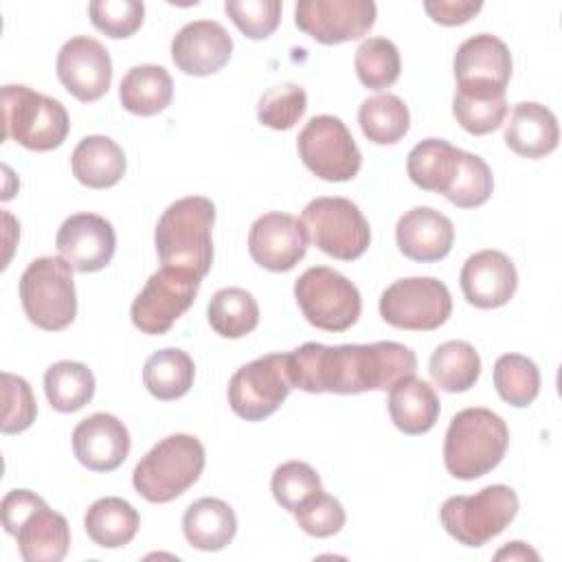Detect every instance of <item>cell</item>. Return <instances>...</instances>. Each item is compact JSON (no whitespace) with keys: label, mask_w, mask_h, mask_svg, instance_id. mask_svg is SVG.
<instances>
[{"label":"cell","mask_w":562,"mask_h":562,"mask_svg":"<svg viewBox=\"0 0 562 562\" xmlns=\"http://www.w3.org/2000/svg\"><path fill=\"white\" fill-rule=\"evenodd\" d=\"M415 351L395 340L334 347L305 342L288 353L292 386L305 393L356 395L391 391L400 380L415 375Z\"/></svg>","instance_id":"obj_1"},{"label":"cell","mask_w":562,"mask_h":562,"mask_svg":"<svg viewBox=\"0 0 562 562\" xmlns=\"http://www.w3.org/2000/svg\"><path fill=\"white\" fill-rule=\"evenodd\" d=\"M215 204L202 195L180 198L160 215L154 244L165 268H180L204 279L213 266Z\"/></svg>","instance_id":"obj_2"},{"label":"cell","mask_w":562,"mask_h":562,"mask_svg":"<svg viewBox=\"0 0 562 562\" xmlns=\"http://www.w3.org/2000/svg\"><path fill=\"white\" fill-rule=\"evenodd\" d=\"M509 428L490 408L472 406L459 411L446 430L443 463L461 481H472L492 472L505 457Z\"/></svg>","instance_id":"obj_3"},{"label":"cell","mask_w":562,"mask_h":562,"mask_svg":"<svg viewBox=\"0 0 562 562\" xmlns=\"http://www.w3.org/2000/svg\"><path fill=\"white\" fill-rule=\"evenodd\" d=\"M2 525L24 562H59L70 549L68 520L31 490H11L0 503Z\"/></svg>","instance_id":"obj_4"},{"label":"cell","mask_w":562,"mask_h":562,"mask_svg":"<svg viewBox=\"0 0 562 562\" xmlns=\"http://www.w3.org/2000/svg\"><path fill=\"white\" fill-rule=\"evenodd\" d=\"M206 463L198 437L176 432L160 439L134 468L132 485L149 503H169L182 496Z\"/></svg>","instance_id":"obj_5"},{"label":"cell","mask_w":562,"mask_h":562,"mask_svg":"<svg viewBox=\"0 0 562 562\" xmlns=\"http://www.w3.org/2000/svg\"><path fill=\"white\" fill-rule=\"evenodd\" d=\"M2 138H13L31 151L57 149L70 130L66 108L29 86L2 88Z\"/></svg>","instance_id":"obj_6"},{"label":"cell","mask_w":562,"mask_h":562,"mask_svg":"<svg viewBox=\"0 0 562 562\" xmlns=\"http://www.w3.org/2000/svg\"><path fill=\"white\" fill-rule=\"evenodd\" d=\"M20 301L26 318L46 331L66 329L77 316L72 266L61 257H37L20 277Z\"/></svg>","instance_id":"obj_7"},{"label":"cell","mask_w":562,"mask_h":562,"mask_svg":"<svg viewBox=\"0 0 562 562\" xmlns=\"http://www.w3.org/2000/svg\"><path fill=\"white\" fill-rule=\"evenodd\" d=\"M518 514V496L509 485L496 483L472 496H450L439 509L441 527L463 547H483L496 538Z\"/></svg>","instance_id":"obj_8"},{"label":"cell","mask_w":562,"mask_h":562,"mask_svg":"<svg viewBox=\"0 0 562 562\" xmlns=\"http://www.w3.org/2000/svg\"><path fill=\"white\" fill-rule=\"evenodd\" d=\"M294 299L310 325L323 331H345L360 318L358 288L329 266H312L294 281Z\"/></svg>","instance_id":"obj_9"},{"label":"cell","mask_w":562,"mask_h":562,"mask_svg":"<svg viewBox=\"0 0 562 562\" xmlns=\"http://www.w3.org/2000/svg\"><path fill=\"white\" fill-rule=\"evenodd\" d=\"M307 239L325 255L353 261L364 255L371 228L356 202L347 198H316L301 213Z\"/></svg>","instance_id":"obj_10"},{"label":"cell","mask_w":562,"mask_h":562,"mask_svg":"<svg viewBox=\"0 0 562 562\" xmlns=\"http://www.w3.org/2000/svg\"><path fill=\"white\" fill-rule=\"evenodd\" d=\"M296 149L303 165L327 182H347L362 167V154L349 127L331 114L312 116L299 132Z\"/></svg>","instance_id":"obj_11"},{"label":"cell","mask_w":562,"mask_h":562,"mask_svg":"<svg viewBox=\"0 0 562 562\" xmlns=\"http://www.w3.org/2000/svg\"><path fill=\"white\" fill-rule=\"evenodd\" d=\"M452 314V296L435 277H408L393 281L380 296L384 323L408 331L439 329Z\"/></svg>","instance_id":"obj_12"},{"label":"cell","mask_w":562,"mask_h":562,"mask_svg":"<svg viewBox=\"0 0 562 562\" xmlns=\"http://www.w3.org/2000/svg\"><path fill=\"white\" fill-rule=\"evenodd\" d=\"M288 353H266L239 367L228 382L231 411L246 422H263L292 391Z\"/></svg>","instance_id":"obj_13"},{"label":"cell","mask_w":562,"mask_h":562,"mask_svg":"<svg viewBox=\"0 0 562 562\" xmlns=\"http://www.w3.org/2000/svg\"><path fill=\"white\" fill-rule=\"evenodd\" d=\"M200 281L202 279L189 270L160 266L132 303L130 316L134 327L149 336L169 331L171 325L193 305Z\"/></svg>","instance_id":"obj_14"},{"label":"cell","mask_w":562,"mask_h":562,"mask_svg":"<svg viewBox=\"0 0 562 562\" xmlns=\"http://www.w3.org/2000/svg\"><path fill=\"white\" fill-rule=\"evenodd\" d=\"M457 92L465 97H501L512 77V53L492 33L468 37L452 61Z\"/></svg>","instance_id":"obj_15"},{"label":"cell","mask_w":562,"mask_h":562,"mask_svg":"<svg viewBox=\"0 0 562 562\" xmlns=\"http://www.w3.org/2000/svg\"><path fill=\"white\" fill-rule=\"evenodd\" d=\"M375 15L373 0H299L294 7L296 26L325 46L360 40L375 24Z\"/></svg>","instance_id":"obj_16"},{"label":"cell","mask_w":562,"mask_h":562,"mask_svg":"<svg viewBox=\"0 0 562 562\" xmlns=\"http://www.w3.org/2000/svg\"><path fill=\"white\" fill-rule=\"evenodd\" d=\"M57 79L81 103L99 101L112 83V59L108 48L88 35L64 42L57 53Z\"/></svg>","instance_id":"obj_17"},{"label":"cell","mask_w":562,"mask_h":562,"mask_svg":"<svg viewBox=\"0 0 562 562\" xmlns=\"http://www.w3.org/2000/svg\"><path fill=\"white\" fill-rule=\"evenodd\" d=\"M307 241L301 220L279 211L257 217L248 231L252 261L270 272L292 270L305 257Z\"/></svg>","instance_id":"obj_18"},{"label":"cell","mask_w":562,"mask_h":562,"mask_svg":"<svg viewBox=\"0 0 562 562\" xmlns=\"http://www.w3.org/2000/svg\"><path fill=\"white\" fill-rule=\"evenodd\" d=\"M55 246L77 272L103 270L116 250V233L112 224L97 213H75L66 217L57 231Z\"/></svg>","instance_id":"obj_19"},{"label":"cell","mask_w":562,"mask_h":562,"mask_svg":"<svg viewBox=\"0 0 562 562\" xmlns=\"http://www.w3.org/2000/svg\"><path fill=\"white\" fill-rule=\"evenodd\" d=\"M465 301L479 310H494L509 303L518 288L514 261L494 248L470 255L459 274Z\"/></svg>","instance_id":"obj_20"},{"label":"cell","mask_w":562,"mask_h":562,"mask_svg":"<svg viewBox=\"0 0 562 562\" xmlns=\"http://www.w3.org/2000/svg\"><path fill=\"white\" fill-rule=\"evenodd\" d=\"M233 53V37L215 20L184 24L171 40V59L184 75L206 77L222 70Z\"/></svg>","instance_id":"obj_21"},{"label":"cell","mask_w":562,"mask_h":562,"mask_svg":"<svg viewBox=\"0 0 562 562\" xmlns=\"http://www.w3.org/2000/svg\"><path fill=\"white\" fill-rule=\"evenodd\" d=\"M132 441L125 424L110 413H92L72 430L77 461L92 472H112L130 454Z\"/></svg>","instance_id":"obj_22"},{"label":"cell","mask_w":562,"mask_h":562,"mask_svg":"<svg viewBox=\"0 0 562 562\" xmlns=\"http://www.w3.org/2000/svg\"><path fill=\"white\" fill-rule=\"evenodd\" d=\"M395 241L404 257L419 263H432L450 252L454 226L432 206H415L397 220Z\"/></svg>","instance_id":"obj_23"},{"label":"cell","mask_w":562,"mask_h":562,"mask_svg":"<svg viewBox=\"0 0 562 562\" xmlns=\"http://www.w3.org/2000/svg\"><path fill=\"white\" fill-rule=\"evenodd\" d=\"M560 140L555 114L536 101L516 103L505 125V145L522 158H544Z\"/></svg>","instance_id":"obj_24"},{"label":"cell","mask_w":562,"mask_h":562,"mask_svg":"<svg viewBox=\"0 0 562 562\" xmlns=\"http://www.w3.org/2000/svg\"><path fill=\"white\" fill-rule=\"evenodd\" d=\"M182 533L193 549L220 551L237 533V516L228 503L204 496L191 503L182 516Z\"/></svg>","instance_id":"obj_25"},{"label":"cell","mask_w":562,"mask_h":562,"mask_svg":"<svg viewBox=\"0 0 562 562\" xmlns=\"http://www.w3.org/2000/svg\"><path fill=\"white\" fill-rule=\"evenodd\" d=\"M72 176L90 189H110L114 187L127 167L125 154L108 136L92 134L77 143L70 156Z\"/></svg>","instance_id":"obj_26"},{"label":"cell","mask_w":562,"mask_h":562,"mask_svg":"<svg viewBox=\"0 0 562 562\" xmlns=\"http://www.w3.org/2000/svg\"><path fill=\"white\" fill-rule=\"evenodd\" d=\"M441 413L439 397L435 389L411 375L400 380L389 395V415L397 430L404 435H424L428 432Z\"/></svg>","instance_id":"obj_27"},{"label":"cell","mask_w":562,"mask_h":562,"mask_svg":"<svg viewBox=\"0 0 562 562\" xmlns=\"http://www.w3.org/2000/svg\"><path fill=\"white\" fill-rule=\"evenodd\" d=\"M459 147L450 145L443 138H426L417 143L406 158L408 178L424 191H435L446 195L452 187L459 165H461Z\"/></svg>","instance_id":"obj_28"},{"label":"cell","mask_w":562,"mask_h":562,"mask_svg":"<svg viewBox=\"0 0 562 562\" xmlns=\"http://www.w3.org/2000/svg\"><path fill=\"white\" fill-rule=\"evenodd\" d=\"M123 110L136 116H154L162 112L173 99L171 75L156 64H140L125 72L119 86Z\"/></svg>","instance_id":"obj_29"},{"label":"cell","mask_w":562,"mask_h":562,"mask_svg":"<svg viewBox=\"0 0 562 562\" xmlns=\"http://www.w3.org/2000/svg\"><path fill=\"white\" fill-rule=\"evenodd\" d=\"M140 516L132 503L119 496H103L94 501L86 516L83 527L88 538L103 549H119L134 540Z\"/></svg>","instance_id":"obj_30"},{"label":"cell","mask_w":562,"mask_h":562,"mask_svg":"<svg viewBox=\"0 0 562 562\" xmlns=\"http://www.w3.org/2000/svg\"><path fill=\"white\" fill-rule=\"evenodd\" d=\"M195 378L191 356L178 347H165L151 353L143 367L145 389L160 402H171L189 393Z\"/></svg>","instance_id":"obj_31"},{"label":"cell","mask_w":562,"mask_h":562,"mask_svg":"<svg viewBox=\"0 0 562 562\" xmlns=\"http://www.w3.org/2000/svg\"><path fill=\"white\" fill-rule=\"evenodd\" d=\"M432 382L448 393L470 391L481 375V358L468 340L441 342L428 362Z\"/></svg>","instance_id":"obj_32"},{"label":"cell","mask_w":562,"mask_h":562,"mask_svg":"<svg viewBox=\"0 0 562 562\" xmlns=\"http://www.w3.org/2000/svg\"><path fill=\"white\" fill-rule=\"evenodd\" d=\"M92 371L75 360H59L44 373V393L57 413H75L94 395Z\"/></svg>","instance_id":"obj_33"},{"label":"cell","mask_w":562,"mask_h":562,"mask_svg":"<svg viewBox=\"0 0 562 562\" xmlns=\"http://www.w3.org/2000/svg\"><path fill=\"white\" fill-rule=\"evenodd\" d=\"M358 123L367 140L375 145H395L406 136L411 127V114L397 94L386 92L362 101L358 110Z\"/></svg>","instance_id":"obj_34"},{"label":"cell","mask_w":562,"mask_h":562,"mask_svg":"<svg viewBox=\"0 0 562 562\" xmlns=\"http://www.w3.org/2000/svg\"><path fill=\"white\" fill-rule=\"evenodd\" d=\"M206 318L222 338H244L259 323V305L244 288H222L209 301Z\"/></svg>","instance_id":"obj_35"},{"label":"cell","mask_w":562,"mask_h":562,"mask_svg":"<svg viewBox=\"0 0 562 562\" xmlns=\"http://www.w3.org/2000/svg\"><path fill=\"white\" fill-rule=\"evenodd\" d=\"M494 386L503 402L525 408L540 393V371L527 356L503 353L494 362Z\"/></svg>","instance_id":"obj_36"},{"label":"cell","mask_w":562,"mask_h":562,"mask_svg":"<svg viewBox=\"0 0 562 562\" xmlns=\"http://www.w3.org/2000/svg\"><path fill=\"white\" fill-rule=\"evenodd\" d=\"M356 75L364 88L384 90L391 88L402 70L397 46L386 37L364 40L353 57Z\"/></svg>","instance_id":"obj_37"},{"label":"cell","mask_w":562,"mask_h":562,"mask_svg":"<svg viewBox=\"0 0 562 562\" xmlns=\"http://www.w3.org/2000/svg\"><path fill=\"white\" fill-rule=\"evenodd\" d=\"M270 490L274 501L288 509L296 512L301 505H305L314 494L323 490L318 472L305 463V461H285L272 472Z\"/></svg>","instance_id":"obj_38"},{"label":"cell","mask_w":562,"mask_h":562,"mask_svg":"<svg viewBox=\"0 0 562 562\" xmlns=\"http://www.w3.org/2000/svg\"><path fill=\"white\" fill-rule=\"evenodd\" d=\"M494 191V176L487 162L470 151H461V165L446 200L459 209H476L490 200Z\"/></svg>","instance_id":"obj_39"},{"label":"cell","mask_w":562,"mask_h":562,"mask_svg":"<svg viewBox=\"0 0 562 562\" xmlns=\"http://www.w3.org/2000/svg\"><path fill=\"white\" fill-rule=\"evenodd\" d=\"M307 94L299 83H279L268 88L257 103V119L270 130H292L305 114Z\"/></svg>","instance_id":"obj_40"},{"label":"cell","mask_w":562,"mask_h":562,"mask_svg":"<svg viewBox=\"0 0 562 562\" xmlns=\"http://www.w3.org/2000/svg\"><path fill=\"white\" fill-rule=\"evenodd\" d=\"M452 114L457 123L474 136L490 134L501 127L507 116V99L501 97H465L454 92Z\"/></svg>","instance_id":"obj_41"},{"label":"cell","mask_w":562,"mask_h":562,"mask_svg":"<svg viewBox=\"0 0 562 562\" xmlns=\"http://www.w3.org/2000/svg\"><path fill=\"white\" fill-rule=\"evenodd\" d=\"M90 22L108 37L121 40L134 35L145 18V4L138 0H97L88 4Z\"/></svg>","instance_id":"obj_42"},{"label":"cell","mask_w":562,"mask_h":562,"mask_svg":"<svg viewBox=\"0 0 562 562\" xmlns=\"http://www.w3.org/2000/svg\"><path fill=\"white\" fill-rule=\"evenodd\" d=\"M281 0H226L224 11L248 40H266L281 22Z\"/></svg>","instance_id":"obj_43"},{"label":"cell","mask_w":562,"mask_h":562,"mask_svg":"<svg viewBox=\"0 0 562 562\" xmlns=\"http://www.w3.org/2000/svg\"><path fill=\"white\" fill-rule=\"evenodd\" d=\"M2 432L18 435L31 428L37 415V402L31 391V384L20 375L2 371Z\"/></svg>","instance_id":"obj_44"},{"label":"cell","mask_w":562,"mask_h":562,"mask_svg":"<svg viewBox=\"0 0 562 562\" xmlns=\"http://www.w3.org/2000/svg\"><path fill=\"white\" fill-rule=\"evenodd\" d=\"M299 527L314 538H329L345 527V507L327 492L314 494L305 505L294 512Z\"/></svg>","instance_id":"obj_45"},{"label":"cell","mask_w":562,"mask_h":562,"mask_svg":"<svg viewBox=\"0 0 562 562\" xmlns=\"http://www.w3.org/2000/svg\"><path fill=\"white\" fill-rule=\"evenodd\" d=\"M426 13L432 18V22L443 26H457L472 20L481 9L483 2L474 0H426L424 2Z\"/></svg>","instance_id":"obj_46"},{"label":"cell","mask_w":562,"mask_h":562,"mask_svg":"<svg viewBox=\"0 0 562 562\" xmlns=\"http://www.w3.org/2000/svg\"><path fill=\"white\" fill-rule=\"evenodd\" d=\"M494 558L496 560H538V553L525 542L514 540V542H507L501 551H496Z\"/></svg>","instance_id":"obj_47"}]
</instances>
